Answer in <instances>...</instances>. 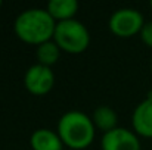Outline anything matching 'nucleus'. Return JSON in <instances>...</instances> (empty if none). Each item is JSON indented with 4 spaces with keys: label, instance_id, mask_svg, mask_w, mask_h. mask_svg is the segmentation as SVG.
Here are the masks:
<instances>
[{
    "label": "nucleus",
    "instance_id": "3",
    "mask_svg": "<svg viewBox=\"0 0 152 150\" xmlns=\"http://www.w3.org/2000/svg\"><path fill=\"white\" fill-rule=\"evenodd\" d=\"M53 41L59 49L66 53H81L90 44V34L84 24L77 19H68L56 22Z\"/></svg>",
    "mask_w": 152,
    "mask_h": 150
},
{
    "label": "nucleus",
    "instance_id": "10",
    "mask_svg": "<svg viewBox=\"0 0 152 150\" xmlns=\"http://www.w3.org/2000/svg\"><path fill=\"white\" fill-rule=\"evenodd\" d=\"M92 121L96 130L105 133H109L112 130L117 128V122H118V116L115 113V110L111 106H99L93 110L92 115Z\"/></svg>",
    "mask_w": 152,
    "mask_h": 150
},
{
    "label": "nucleus",
    "instance_id": "2",
    "mask_svg": "<svg viewBox=\"0 0 152 150\" xmlns=\"http://www.w3.org/2000/svg\"><path fill=\"white\" fill-rule=\"evenodd\" d=\"M56 133L64 144L72 150H81L93 143L96 128L90 116L80 110H69L59 118Z\"/></svg>",
    "mask_w": 152,
    "mask_h": 150
},
{
    "label": "nucleus",
    "instance_id": "6",
    "mask_svg": "<svg viewBox=\"0 0 152 150\" xmlns=\"http://www.w3.org/2000/svg\"><path fill=\"white\" fill-rule=\"evenodd\" d=\"M101 147L102 150H140V141L133 131L117 127L103 134Z\"/></svg>",
    "mask_w": 152,
    "mask_h": 150
},
{
    "label": "nucleus",
    "instance_id": "9",
    "mask_svg": "<svg viewBox=\"0 0 152 150\" xmlns=\"http://www.w3.org/2000/svg\"><path fill=\"white\" fill-rule=\"evenodd\" d=\"M46 9L56 22L68 21V19H74V15L78 10V1L77 0H50Z\"/></svg>",
    "mask_w": 152,
    "mask_h": 150
},
{
    "label": "nucleus",
    "instance_id": "1",
    "mask_svg": "<svg viewBox=\"0 0 152 150\" xmlns=\"http://www.w3.org/2000/svg\"><path fill=\"white\" fill-rule=\"evenodd\" d=\"M56 21L50 16L48 9L33 7L21 12L13 24L15 34L28 44H42L53 38Z\"/></svg>",
    "mask_w": 152,
    "mask_h": 150
},
{
    "label": "nucleus",
    "instance_id": "13",
    "mask_svg": "<svg viewBox=\"0 0 152 150\" xmlns=\"http://www.w3.org/2000/svg\"><path fill=\"white\" fill-rule=\"evenodd\" d=\"M151 72H152V60H151Z\"/></svg>",
    "mask_w": 152,
    "mask_h": 150
},
{
    "label": "nucleus",
    "instance_id": "14",
    "mask_svg": "<svg viewBox=\"0 0 152 150\" xmlns=\"http://www.w3.org/2000/svg\"><path fill=\"white\" fill-rule=\"evenodd\" d=\"M0 7H1V0H0Z\"/></svg>",
    "mask_w": 152,
    "mask_h": 150
},
{
    "label": "nucleus",
    "instance_id": "4",
    "mask_svg": "<svg viewBox=\"0 0 152 150\" xmlns=\"http://www.w3.org/2000/svg\"><path fill=\"white\" fill-rule=\"evenodd\" d=\"M143 25L145 22L142 13L132 7H121L115 10L109 18V30L117 37L123 38H129L137 33L140 34Z\"/></svg>",
    "mask_w": 152,
    "mask_h": 150
},
{
    "label": "nucleus",
    "instance_id": "11",
    "mask_svg": "<svg viewBox=\"0 0 152 150\" xmlns=\"http://www.w3.org/2000/svg\"><path fill=\"white\" fill-rule=\"evenodd\" d=\"M36 56H37V60H39L37 63L50 68L53 63L58 62V59L61 56V49L53 40H49V41H45V43L37 46Z\"/></svg>",
    "mask_w": 152,
    "mask_h": 150
},
{
    "label": "nucleus",
    "instance_id": "8",
    "mask_svg": "<svg viewBox=\"0 0 152 150\" xmlns=\"http://www.w3.org/2000/svg\"><path fill=\"white\" fill-rule=\"evenodd\" d=\"M30 144L33 150H62L64 143L58 133L48 128H39L31 134Z\"/></svg>",
    "mask_w": 152,
    "mask_h": 150
},
{
    "label": "nucleus",
    "instance_id": "15",
    "mask_svg": "<svg viewBox=\"0 0 152 150\" xmlns=\"http://www.w3.org/2000/svg\"><path fill=\"white\" fill-rule=\"evenodd\" d=\"M151 7H152V1H151Z\"/></svg>",
    "mask_w": 152,
    "mask_h": 150
},
{
    "label": "nucleus",
    "instance_id": "5",
    "mask_svg": "<svg viewBox=\"0 0 152 150\" xmlns=\"http://www.w3.org/2000/svg\"><path fill=\"white\" fill-rule=\"evenodd\" d=\"M25 88L34 96H45L55 84V75L49 66L36 63L30 66L24 77Z\"/></svg>",
    "mask_w": 152,
    "mask_h": 150
},
{
    "label": "nucleus",
    "instance_id": "12",
    "mask_svg": "<svg viewBox=\"0 0 152 150\" xmlns=\"http://www.w3.org/2000/svg\"><path fill=\"white\" fill-rule=\"evenodd\" d=\"M140 38H142V41H143L146 46L152 47V21L146 22V24L143 25V28H142V31H140Z\"/></svg>",
    "mask_w": 152,
    "mask_h": 150
},
{
    "label": "nucleus",
    "instance_id": "7",
    "mask_svg": "<svg viewBox=\"0 0 152 150\" xmlns=\"http://www.w3.org/2000/svg\"><path fill=\"white\" fill-rule=\"evenodd\" d=\"M132 124L139 136L152 137V93L136 106L132 116Z\"/></svg>",
    "mask_w": 152,
    "mask_h": 150
}]
</instances>
